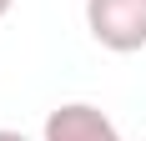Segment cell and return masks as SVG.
I'll return each instance as SVG.
<instances>
[{
    "instance_id": "obj_1",
    "label": "cell",
    "mask_w": 146,
    "mask_h": 141,
    "mask_svg": "<svg viewBox=\"0 0 146 141\" xmlns=\"http://www.w3.org/2000/svg\"><path fill=\"white\" fill-rule=\"evenodd\" d=\"M86 30L116 56L146 51V0H86Z\"/></svg>"
},
{
    "instance_id": "obj_4",
    "label": "cell",
    "mask_w": 146,
    "mask_h": 141,
    "mask_svg": "<svg viewBox=\"0 0 146 141\" xmlns=\"http://www.w3.org/2000/svg\"><path fill=\"white\" fill-rule=\"evenodd\" d=\"M10 5H15V0H0V15H10Z\"/></svg>"
},
{
    "instance_id": "obj_2",
    "label": "cell",
    "mask_w": 146,
    "mask_h": 141,
    "mask_svg": "<svg viewBox=\"0 0 146 141\" xmlns=\"http://www.w3.org/2000/svg\"><path fill=\"white\" fill-rule=\"evenodd\" d=\"M45 141H121V131L111 126V116L86 106V101H66L45 116Z\"/></svg>"
},
{
    "instance_id": "obj_3",
    "label": "cell",
    "mask_w": 146,
    "mask_h": 141,
    "mask_svg": "<svg viewBox=\"0 0 146 141\" xmlns=\"http://www.w3.org/2000/svg\"><path fill=\"white\" fill-rule=\"evenodd\" d=\"M0 141H30L25 131H0Z\"/></svg>"
}]
</instances>
